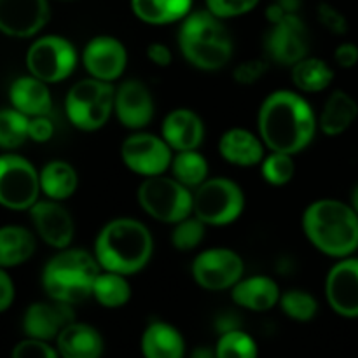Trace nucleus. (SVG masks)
Masks as SVG:
<instances>
[{"instance_id":"17","label":"nucleus","mask_w":358,"mask_h":358,"mask_svg":"<svg viewBox=\"0 0 358 358\" xmlns=\"http://www.w3.org/2000/svg\"><path fill=\"white\" fill-rule=\"evenodd\" d=\"M325 299L345 318H358V257L339 259L325 278Z\"/></svg>"},{"instance_id":"25","label":"nucleus","mask_w":358,"mask_h":358,"mask_svg":"<svg viewBox=\"0 0 358 358\" xmlns=\"http://www.w3.org/2000/svg\"><path fill=\"white\" fill-rule=\"evenodd\" d=\"M142 353L145 358H184L185 341L182 332L168 322L154 320L142 334Z\"/></svg>"},{"instance_id":"2","label":"nucleus","mask_w":358,"mask_h":358,"mask_svg":"<svg viewBox=\"0 0 358 358\" xmlns=\"http://www.w3.org/2000/svg\"><path fill=\"white\" fill-rule=\"evenodd\" d=\"M93 254L103 271L131 276L142 271L152 259L154 238L143 222L119 217L101 227Z\"/></svg>"},{"instance_id":"30","label":"nucleus","mask_w":358,"mask_h":358,"mask_svg":"<svg viewBox=\"0 0 358 358\" xmlns=\"http://www.w3.org/2000/svg\"><path fill=\"white\" fill-rule=\"evenodd\" d=\"M334 80V70L325 59L306 56L292 66V83L299 93H322Z\"/></svg>"},{"instance_id":"11","label":"nucleus","mask_w":358,"mask_h":358,"mask_svg":"<svg viewBox=\"0 0 358 358\" xmlns=\"http://www.w3.org/2000/svg\"><path fill=\"white\" fill-rule=\"evenodd\" d=\"M245 273V262L238 252L215 247L199 252L191 266L192 280L210 292L231 290Z\"/></svg>"},{"instance_id":"44","label":"nucleus","mask_w":358,"mask_h":358,"mask_svg":"<svg viewBox=\"0 0 358 358\" xmlns=\"http://www.w3.org/2000/svg\"><path fill=\"white\" fill-rule=\"evenodd\" d=\"M147 59L150 63H154L159 69H166V66L171 65L173 62V52L163 42H152V44L147 45Z\"/></svg>"},{"instance_id":"6","label":"nucleus","mask_w":358,"mask_h":358,"mask_svg":"<svg viewBox=\"0 0 358 358\" xmlns=\"http://www.w3.org/2000/svg\"><path fill=\"white\" fill-rule=\"evenodd\" d=\"M114 94L112 83L94 77L77 80L65 98L66 117L80 131H98L114 114Z\"/></svg>"},{"instance_id":"13","label":"nucleus","mask_w":358,"mask_h":358,"mask_svg":"<svg viewBox=\"0 0 358 358\" xmlns=\"http://www.w3.org/2000/svg\"><path fill=\"white\" fill-rule=\"evenodd\" d=\"M266 56L273 63L294 66L310 56V31L297 13L287 14L271 24L264 38Z\"/></svg>"},{"instance_id":"21","label":"nucleus","mask_w":358,"mask_h":358,"mask_svg":"<svg viewBox=\"0 0 358 358\" xmlns=\"http://www.w3.org/2000/svg\"><path fill=\"white\" fill-rule=\"evenodd\" d=\"M219 154L233 166H259L266 156V145L259 133L247 128H231L219 140Z\"/></svg>"},{"instance_id":"18","label":"nucleus","mask_w":358,"mask_h":358,"mask_svg":"<svg viewBox=\"0 0 358 358\" xmlns=\"http://www.w3.org/2000/svg\"><path fill=\"white\" fill-rule=\"evenodd\" d=\"M156 103L149 87L138 79L122 80L115 87L114 114L124 128L140 131L154 119Z\"/></svg>"},{"instance_id":"16","label":"nucleus","mask_w":358,"mask_h":358,"mask_svg":"<svg viewBox=\"0 0 358 358\" xmlns=\"http://www.w3.org/2000/svg\"><path fill=\"white\" fill-rule=\"evenodd\" d=\"M48 0H0V31L7 37H35L48 24Z\"/></svg>"},{"instance_id":"15","label":"nucleus","mask_w":358,"mask_h":358,"mask_svg":"<svg viewBox=\"0 0 358 358\" xmlns=\"http://www.w3.org/2000/svg\"><path fill=\"white\" fill-rule=\"evenodd\" d=\"M83 65L90 77L114 83L121 79L128 66V49L112 35H96L84 48Z\"/></svg>"},{"instance_id":"33","label":"nucleus","mask_w":358,"mask_h":358,"mask_svg":"<svg viewBox=\"0 0 358 358\" xmlns=\"http://www.w3.org/2000/svg\"><path fill=\"white\" fill-rule=\"evenodd\" d=\"M30 117L16 108H0V149L10 152L20 149L28 138Z\"/></svg>"},{"instance_id":"42","label":"nucleus","mask_w":358,"mask_h":358,"mask_svg":"<svg viewBox=\"0 0 358 358\" xmlns=\"http://www.w3.org/2000/svg\"><path fill=\"white\" fill-rule=\"evenodd\" d=\"M55 135V124L48 115H38V117H30V126H28V138L31 142L45 143Z\"/></svg>"},{"instance_id":"47","label":"nucleus","mask_w":358,"mask_h":358,"mask_svg":"<svg viewBox=\"0 0 358 358\" xmlns=\"http://www.w3.org/2000/svg\"><path fill=\"white\" fill-rule=\"evenodd\" d=\"M350 205L353 206V210H355L357 215H358V184L355 185V187H353V191H352V201H350Z\"/></svg>"},{"instance_id":"39","label":"nucleus","mask_w":358,"mask_h":358,"mask_svg":"<svg viewBox=\"0 0 358 358\" xmlns=\"http://www.w3.org/2000/svg\"><path fill=\"white\" fill-rule=\"evenodd\" d=\"M10 358H59L56 346L49 341L35 338H24L10 352Z\"/></svg>"},{"instance_id":"10","label":"nucleus","mask_w":358,"mask_h":358,"mask_svg":"<svg viewBox=\"0 0 358 358\" xmlns=\"http://www.w3.org/2000/svg\"><path fill=\"white\" fill-rule=\"evenodd\" d=\"M77 63L79 55L76 45L63 35H42L31 42L27 51L28 73L48 84L69 79Z\"/></svg>"},{"instance_id":"41","label":"nucleus","mask_w":358,"mask_h":358,"mask_svg":"<svg viewBox=\"0 0 358 358\" xmlns=\"http://www.w3.org/2000/svg\"><path fill=\"white\" fill-rule=\"evenodd\" d=\"M318 21L325 30H329L334 35H345L348 31V20L338 7L331 6L327 2H322L317 9Z\"/></svg>"},{"instance_id":"1","label":"nucleus","mask_w":358,"mask_h":358,"mask_svg":"<svg viewBox=\"0 0 358 358\" xmlns=\"http://www.w3.org/2000/svg\"><path fill=\"white\" fill-rule=\"evenodd\" d=\"M317 131V114L299 91H273L261 103L257 133L268 150L296 156L311 145Z\"/></svg>"},{"instance_id":"23","label":"nucleus","mask_w":358,"mask_h":358,"mask_svg":"<svg viewBox=\"0 0 358 358\" xmlns=\"http://www.w3.org/2000/svg\"><path fill=\"white\" fill-rule=\"evenodd\" d=\"M9 101L13 108L20 110L27 117L49 115L52 108L49 84L37 79L31 73L21 76L13 80L9 87Z\"/></svg>"},{"instance_id":"20","label":"nucleus","mask_w":358,"mask_h":358,"mask_svg":"<svg viewBox=\"0 0 358 358\" xmlns=\"http://www.w3.org/2000/svg\"><path fill=\"white\" fill-rule=\"evenodd\" d=\"M161 136L173 152L198 150L205 140V122L191 108H175L163 119Z\"/></svg>"},{"instance_id":"27","label":"nucleus","mask_w":358,"mask_h":358,"mask_svg":"<svg viewBox=\"0 0 358 358\" xmlns=\"http://www.w3.org/2000/svg\"><path fill=\"white\" fill-rule=\"evenodd\" d=\"M37 250V238L23 226L0 227V268L10 269L24 264Z\"/></svg>"},{"instance_id":"38","label":"nucleus","mask_w":358,"mask_h":358,"mask_svg":"<svg viewBox=\"0 0 358 358\" xmlns=\"http://www.w3.org/2000/svg\"><path fill=\"white\" fill-rule=\"evenodd\" d=\"M259 2L261 0H205L206 9L222 21L252 13Z\"/></svg>"},{"instance_id":"40","label":"nucleus","mask_w":358,"mask_h":358,"mask_svg":"<svg viewBox=\"0 0 358 358\" xmlns=\"http://www.w3.org/2000/svg\"><path fill=\"white\" fill-rule=\"evenodd\" d=\"M268 72V62L259 58L245 59V62L238 63L233 70V77L236 84L241 86H252V84L259 83L262 77Z\"/></svg>"},{"instance_id":"4","label":"nucleus","mask_w":358,"mask_h":358,"mask_svg":"<svg viewBox=\"0 0 358 358\" xmlns=\"http://www.w3.org/2000/svg\"><path fill=\"white\" fill-rule=\"evenodd\" d=\"M178 48L189 65L203 72H217L233 58V37L222 20L208 9L192 10L180 21Z\"/></svg>"},{"instance_id":"43","label":"nucleus","mask_w":358,"mask_h":358,"mask_svg":"<svg viewBox=\"0 0 358 358\" xmlns=\"http://www.w3.org/2000/svg\"><path fill=\"white\" fill-rule=\"evenodd\" d=\"M336 65L341 69H353L358 65V45L353 42H341L334 51Z\"/></svg>"},{"instance_id":"22","label":"nucleus","mask_w":358,"mask_h":358,"mask_svg":"<svg viewBox=\"0 0 358 358\" xmlns=\"http://www.w3.org/2000/svg\"><path fill=\"white\" fill-rule=\"evenodd\" d=\"M231 297L240 308L262 313V311L273 310L280 303L282 290H280L278 282L271 276L254 275L241 278L231 289Z\"/></svg>"},{"instance_id":"28","label":"nucleus","mask_w":358,"mask_h":358,"mask_svg":"<svg viewBox=\"0 0 358 358\" xmlns=\"http://www.w3.org/2000/svg\"><path fill=\"white\" fill-rule=\"evenodd\" d=\"M38 173H41V192L52 201H66L76 194L79 187V175L69 161H49Z\"/></svg>"},{"instance_id":"34","label":"nucleus","mask_w":358,"mask_h":358,"mask_svg":"<svg viewBox=\"0 0 358 358\" xmlns=\"http://www.w3.org/2000/svg\"><path fill=\"white\" fill-rule=\"evenodd\" d=\"M213 353L215 358H257L259 348L250 334L236 327L220 334Z\"/></svg>"},{"instance_id":"7","label":"nucleus","mask_w":358,"mask_h":358,"mask_svg":"<svg viewBox=\"0 0 358 358\" xmlns=\"http://www.w3.org/2000/svg\"><path fill=\"white\" fill-rule=\"evenodd\" d=\"M136 199L143 212L157 222L173 226L192 215V191L166 173L143 178Z\"/></svg>"},{"instance_id":"37","label":"nucleus","mask_w":358,"mask_h":358,"mask_svg":"<svg viewBox=\"0 0 358 358\" xmlns=\"http://www.w3.org/2000/svg\"><path fill=\"white\" fill-rule=\"evenodd\" d=\"M206 233V224L199 220L198 217L192 213L187 219L180 220V222L173 224V231H171V245L175 250L178 252H192L201 245L203 238Z\"/></svg>"},{"instance_id":"24","label":"nucleus","mask_w":358,"mask_h":358,"mask_svg":"<svg viewBox=\"0 0 358 358\" xmlns=\"http://www.w3.org/2000/svg\"><path fill=\"white\" fill-rule=\"evenodd\" d=\"M56 350L59 358H101L105 343L93 325L73 320L56 338Z\"/></svg>"},{"instance_id":"3","label":"nucleus","mask_w":358,"mask_h":358,"mask_svg":"<svg viewBox=\"0 0 358 358\" xmlns=\"http://www.w3.org/2000/svg\"><path fill=\"white\" fill-rule=\"evenodd\" d=\"M303 233L311 245L332 259H345L358 250V215L350 203L317 199L303 213Z\"/></svg>"},{"instance_id":"14","label":"nucleus","mask_w":358,"mask_h":358,"mask_svg":"<svg viewBox=\"0 0 358 358\" xmlns=\"http://www.w3.org/2000/svg\"><path fill=\"white\" fill-rule=\"evenodd\" d=\"M30 219L34 224L35 234L49 247L56 250L69 248L76 234V222L72 213L62 201L52 199H38L30 210Z\"/></svg>"},{"instance_id":"9","label":"nucleus","mask_w":358,"mask_h":358,"mask_svg":"<svg viewBox=\"0 0 358 358\" xmlns=\"http://www.w3.org/2000/svg\"><path fill=\"white\" fill-rule=\"evenodd\" d=\"M41 196V173L14 152L0 154V206L13 212H28Z\"/></svg>"},{"instance_id":"46","label":"nucleus","mask_w":358,"mask_h":358,"mask_svg":"<svg viewBox=\"0 0 358 358\" xmlns=\"http://www.w3.org/2000/svg\"><path fill=\"white\" fill-rule=\"evenodd\" d=\"M191 358H215V353H213V350L199 346V348H196L194 352H192Z\"/></svg>"},{"instance_id":"12","label":"nucleus","mask_w":358,"mask_h":358,"mask_svg":"<svg viewBox=\"0 0 358 358\" xmlns=\"http://www.w3.org/2000/svg\"><path fill=\"white\" fill-rule=\"evenodd\" d=\"M173 149L161 135L136 131L121 145V159L124 166L140 177L164 175L171 166Z\"/></svg>"},{"instance_id":"5","label":"nucleus","mask_w":358,"mask_h":358,"mask_svg":"<svg viewBox=\"0 0 358 358\" xmlns=\"http://www.w3.org/2000/svg\"><path fill=\"white\" fill-rule=\"evenodd\" d=\"M100 273L101 268L93 252L63 248L42 269V289L49 299L73 306L93 296L94 280Z\"/></svg>"},{"instance_id":"19","label":"nucleus","mask_w":358,"mask_h":358,"mask_svg":"<svg viewBox=\"0 0 358 358\" xmlns=\"http://www.w3.org/2000/svg\"><path fill=\"white\" fill-rule=\"evenodd\" d=\"M76 320L72 304L49 299L48 303H34L23 315V332L27 338L56 341L59 332Z\"/></svg>"},{"instance_id":"26","label":"nucleus","mask_w":358,"mask_h":358,"mask_svg":"<svg viewBox=\"0 0 358 358\" xmlns=\"http://www.w3.org/2000/svg\"><path fill=\"white\" fill-rule=\"evenodd\" d=\"M358 117L355 98L343 90H334L325 100L318 117V128L327 136H339L348 131Z\"/></svg>"},{"instance_id":"29","label":"nucleus","mask_w":358,"mask_h":358,"mask_svg":"<svg viewBox=\"0 0 358 358\" xmlns=\"http://www.w3.org/2000/svg\"><path fill=\"white\" fill-rule=\"evenodd\" d=\"M129 6L135 17L154 27L178 23L192 13V0H129Z\"/></svg>"},{"instance_id":"32","label":"nucleus","mask_w":358,"mask_h":358,"mask_svg":"<svg viewBox=\"0 0 358 358\" xmlns=\"http://www.w3.org/2000/svg\"><path fill=\"white\" fill-rule=\"evenodd\" d=\"M171 177L177 178L182 185L194 191L205 180H208L210 166L206 157L198 150H180L173 154L171 159Z\"/></svg>"},{"instance_id":"45","label":"nucleus","mask_w":358,"mask_h":358,"mask_svg":"<svg viewBox=\"0 0 358 358\" xmlns=\"http://www.w3.org/2000/svg\"><path fill=\"white\" fill-rule=\"evenodd\" d=\"M16 299V287L7 269L0 268V313L9 310Z\"/></svg>"},{"instance_id":"31","label":"nucleus","mask_w":358,"mask_h":358,"mask_svg":"<svg viewBox=\"0 0 358 358\" xmlns=\"http://www.w3.org/2000/svg\"><path fill=\"white\" fill-rule=\"evenodd\" d=\"M91 297L100 306L108 308V310H117V308L126 306L131 299V285L128 282V276L101 269V273L94 280L93 296Z\"/></svg>"},{"instance_id":"35","label":"nucleus","mask_w":358,"mask_h":358,"mask_svg":"<svg viewBox=\"0 0 358 358\" xmlns=\"http://www.w3.org/2000/svg\"><path fill=\"white\" fill-rule=\"evenodd\" d=\"M280 308L283 313L296 322H311L318 313V301L313 294L301 289H290L282 292Z\"/></svg>"},{"instance_id":"8","label":"nucleus","mask_w":358,"mask_h":358,"mask_svg":"<svg viewBox=\"0 0 358 358\" xmlns=\"http://www.w3.org/2000/svg\"><path fill=\"white\" fill-rule=\"evenodd\" d=\"M245 210L243 189L227 177H213L192 191V213L212 227L231 226Z\"/></svg>"},{"instance_id":"36","label":"nucleus","mask_w":358,"mask_h":358,"mask_svg":"<svg viewBox=\"0 0 358 358\" xmlns=\"http://www.w3.org/2000/svg\"><path fill=\"white\" fill-rule=\"evenodd\" d=\"M261 166V175L269 185L275 187H282L292 182L294 175H296V163H294V156L285 152H273L266 154Z\"/></svg>"}]
</instances>
